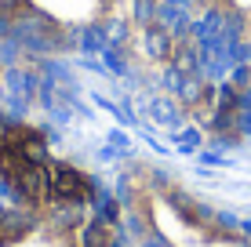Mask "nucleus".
I'll return each instance as SVG.
<instances>
[{
	"label": "nucleus",
	"mask_w": 251,
	"mask_h": 247,
	"mask_svg": "<svg viewBox=\"0 0 251 247\" xmlns=\"http://www.w3.org/2000/svg\"><path fill=\"white\" fill-rule=\"evenodd\" d=\"M0 247H124L88 178L44 135L0 116Z\"/></svg>",
	"instance_id": "nucleus-1"
},
{
	"label": "nucleus",
	"mask_w": 251,
	"mask_h": 247,
	"mask_svg": "<svg viewBox=\"0 0 251 247\" xmlns=\"http://www.w3.org/2000/svg\"><path fill=\"white\" fill-rule=\"evenodd\" d=\"M117 0H0V47L22 55L76 51L113 19Z\"/></svg>",
	"instance_id": "nucleus-2"
},
{
	"label": "nucleus",
	"mask_w": 251,
	"mask_h": 247,
	"mask_svg": "<svg viewBox=\"0 0 251 247\" xmlns=\"http://www.w3.org/2000/svg\"><path fill=\"white\" fill-rule=\"evenodd\" d=\"M197 4H204L207 11L222 15V19H240V15H251V0H197Z\"/></svg>",
	"instance_id": "nucleus-3"
}]
</instances>
